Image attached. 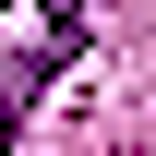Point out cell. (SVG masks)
Segmentation results:
<instances>
[{"instance_id":"6da1fadb","label":"cell","mask_w":156,"mask_h":156,"mask_svg":"<svg viewBox=\"0 0 156 156\" xmlns=\"http://www.w3.org/2000/svg\"><path fill=\"white\" fill-rule=\"evenodd\" d=\"M36 12H48V48H72V0H36Z\"/></svg>"},{"instance_id":"7a4b0ae2","label":"cell","mask_w":156,"mask_h":156,"mask_svg":"<svg viewBox=\"0 0 156 156\" xmlns=\"http://www.w3.org/2000/svg\"><path fill=\"white\" fill-rule=\"evenodd\" d=\"M0 144H12V108H0Z\"/></svg>"}]
</instances>
